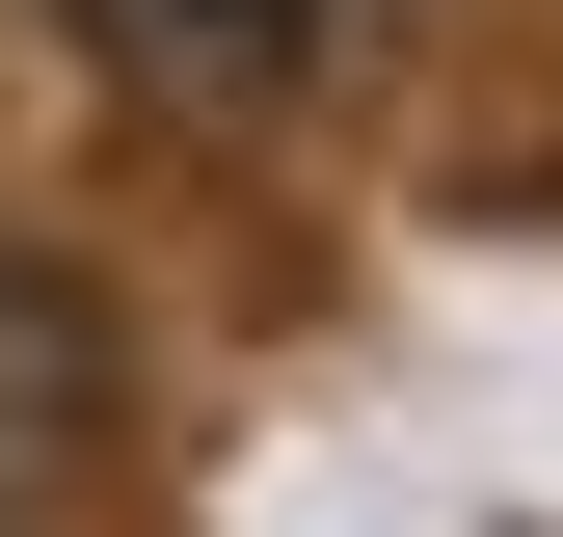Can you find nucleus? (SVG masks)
<instances>
[{
  "mask_svg": "<svg viewBox=\"0 0 563 537\" xmlns=\"http://www.w3.org/2000/svg\"><path fill=\"white\" fill-rule=\"evenodd\" d=\"M54 484H108V296L0 242V511H54Z\"/></svg>",
  "mask_w": 563,
  "mask_h": 537,
  "instance_id": "nucleus-1",
  "label": "nucleus"
},
{
  "mask_svg": "<svg viewBox=\"0 0 563 537\" xmlns=\"http://www.w3.org/2000/svg\"><path fill=\"white\" fill-rule=\"evenodd\" d=\"M81 28H108V81H162V108H268L322 0H81Z\"/></svg>",
  "mask_w": 563,
  "mask_h": 537,
  "instance_id": "nucleus-2",
  "label": "nucleus"
}]
</instances>
